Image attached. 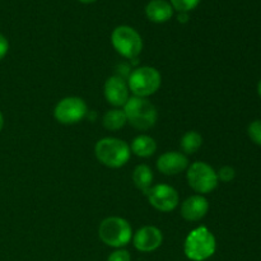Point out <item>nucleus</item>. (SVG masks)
<instances>
[{"instance_id":"obj_1","label":"nucleus","mask_w":261,"mask_h":261,"mask_svg":"<svg viewBox=\"0 0 261 261\" xmlns=\"http://www.w3.org/2000/svg\"><path fill=\"white\" fill-rule=\"evenodd\" d=\"M217 241L214 234L206 227L201 226L193 229L188 234L184 245V251L188 259L193 261H205L216 252Z\"/></svg>"},{"instance_id":"obj_17","label":"nucleus","mask_w":261,"mask_h":261,"mask_svg":"<svg viewBox=\"0 0 261 261\" xmlns=\"http://www.w3.org/2000/svg\"><path fill=\"white\" fill-rule=\"evenodd\" d=\"M126 115H125L124 110L120 109L110 110V111H107L103 115V119H102L103 126L107 130H111V132H116V130L122 129L126 125Z\"/></svg>"},{"instance_id":"obj_19","label":"nucleus","mask_w":261,"mask_h":261,"mask_svg":"<svg viewBox=\"0 0 261 261\" xmlns=\"http://www.w3.org/2000/svg\"><path fill=\"white\" fill-rule=\"evenodd\" d=\"M199 3H200V0H171L172 8H175L180 13H188L190 10L195 9L199 5Z\"/></svg>"},{"instance_id":"obj_12","label":"nucleus","mask_w":261,"mask_h":261,"mask_svg":"<svg viewBox=\"0 0 261 261\" xmlns=\"http://www.w3.org/2000/svg\"><path fill=\"white\" fill-rule=\"evenodd\" d=\"M189 167V160L180 152H166L158 158L157 168L163 175L173 176Z\"/></svg>"},{"instance_id":"obj_5","label":"nucleus","mask_w":261,"mask_h":261,"mask_svg":"<svg viewBox=\"0 0 261 261\" xmlns=\"http://www.w3.org/2000/svg\"><path fill=\"white\" fill-rule=\"evenodd\" d=\"M99 239L107 246L120 247L126 246L133 237L132 226L129 222L120 217H110L102 221L98 228Z\"/></svg>"},{"instance_id":"obj_10","label":"nucleus","mask_w":261,"mask_h":261,"mask_svg":"<svg viewBox=\"0 0 261 261\" xmlns=\"http://www.w3.org/2000/svg\"><path fill=\"white\" fill-rule=\"evenodd\" d=\"M129 86L124 78L119 75L110 76L105 83V97L107 102L115 107H124L129 97Z\"/></svg>"},{"instance_id":"obj_11","label":"nucleus","mask_w":261,"mask_h":261,"mask_svg":"<svg viewBox=\"0 0 261 261\" xmlns=\"http://www.w3.org/2000/svg\"><path fill=\"white\" fill-rule=\"evenodd\" d=\"M135 249L142 252H152L157 250L163 242V234L161 229L154 226H145L143 228L138 229L134 234Z\"/></svg>"},{"instance_id":"obj_15","label":"nucleus","mask_w":261,"mask_h":261,"mask_svg":"<svg viewBox=\"0 0 261 261\" xmlns=\"http://www.w3.org/2000/svg\"><path fill=\"white\" fill-rule=\"evenodd\" d=\"M130 150L134 153L135 155L142 158H148L153 155L157 150V143L153 138L148 137V135H139L135 138L130 145Z\"/></svg>"},{"instance_id":"obj_7","label":"nucleus","mask_w":261,"mask_h":261,"mask_svg":"<svg viewBox=\"0 0 261 261\" xmlns=\"http://www.w3.org/2000/svg\"><path fill=\"white\" fill-rule=\"evenodd\" d=\"M218 176L214 168L205 162H195L188 170V182L199 195L209 194L218 186Z\"/></svg>"},{"instance_id":"obj_9","label":"nucleus","mask_w":261,"mask_h":261,"mask_svg":"<svg viewBox=\"0 0 261 261\" xmlns=\"http://www.w3.org/2000/svg\"><path fill=\"white\" fill-rule=\"evenodd\" d=\"M150 205L160 212H172L178 205V193L170 185L158 184L152 186L147 193Z\"/></svg>"},{"instance_id":"obj_8","label":"nucleus","mask_w":261,"mask_h":261,"mask_svg":"<svg viewBox=\"0 0 261 261\" xmlns=\"http://www.w3.org/2000/svg\"><path fill=\"white\" fill-rule=\"evenodd\" d=\"M88 107L84 99L79 97H65L58 102L54 110L56 121L64 125H73L87 116Z\"/></svg>"},{"instance_id":"obj_23","label":"nucleus","mask_w":261,"mask_h":261,"mask_svg":"<svg viewBox=\"0 0 261 261\" xmlns=\"http://www.w3.org/2000/svg\"><path fill=\"white\" fill-rule=\"evenodd\" d=\"M8 51H9V42H8L7 37L0 33V60H3L7 56Z\"/></svg>"},{"instance_id":"obj_14","label":"nucleus","mask_w":261,"mask_h":261,"mask_svg":"<svg viewBox=\"0 0 261 261\" xmlns=\"http://www.w3.org/2000/svg\"><path fill=\"white\" fill-rule=\"evenodd\" d=\"M148 19L154 23H165L173 15V8L166 0H152L145 8Z\"/></svg>"},{"instance_id":"obj_26","label":"nucleus","mask_w":261,"mask_h":261,"mask_svg":"<svg viewBox=\"0 0 261 261\" xmlns=\"http://www.w3.org/2000/svg\"><path fill=\"white\" fill-rule=\"evenodd\" d=\"M257 93H259V96L261 98V81L259 82V84H257Z\"/></svg>"},{"instance_id":"obj_16","label":"nucleus","mask_w":261,"mask_h":261,"mask_svg":"<svg viewBox=\"0 0 261 261\" xmlns=\"http://www.w3.org/2000/svg\"><path fill=\"white\" fill-rule=\"evenodd\" d=\"M133 181H134L135 186L147 195L149 189L152 188V182H153V172L152 170H150L149 166L147 165L137 166L134 172H133Z\"/></svg>"},{"instance_id":"obj_18","label":"nucleus","mask_w":261,"mask_h":261,"mask_svg":"<svg viewBox=\"0 0 261 261\" xmlns=\"http://www.w3.org/2000/svg\"><path fill=\"white\" fill-rule=\"evenodd\" d=\"M203 144V137L198 132H188L181 138V149L186 154H194L199 150V148Z\"/></svg>"},{"instance_id":"obj_3","label":"nucleus","mask_w":261,"mask_h":261,"mask_svg":"<svg viewBox=\"0 0 261 261\" xmlns=\"http://www.w3.org/2000/svg\"><path fill=\"white\" fill-rule=\"evenodd\" d=\"M127 122L138 130H148L157 122L158 112L154 105L147 98L130 97L124 106Z\"/></svg>"},{"instance_id":"obj_25","label":"nucleus","mask_w":261,"mask_h":261,"mask_svg":"<svg viewBox=\"0 0 261 261\" xmlns=\"http://www.w3.org/2000/svg\"><path fill=\"white\" fill-rule=\"evenodd\" d=\"M3 127H4V116H3L2 111H0V132L3 130Z\"/></svg>"},{"instance_id":"obj_2","label":"nucleus","mask_w":261,"mask_h":261,"mask_svg":"<svg viewBox=\"0 0 261 261\" xmlns=\"http://www.w3.org/2000/svg\"><path fill=\"white\" fill-rule=\"evenodd\" d=\"M96 157L102 165L110 168H120L130 160L129 144L117 138H103L94 147Z\"/></svg>"},{"instance_id":"obj_21","label":"nucleus","mask_w":261,"mask_h":261,"mask_svg":"<svg viewBox=\"0 0 261 261\" xmlns=\"http://www.w3.org/2000/svg\"><path fill=\"white\" fill-rule=\"evenodd\" d=\"M217 176H218V180L223 181V182H231L234 178V176H236V171H234V168L231 167V166H223V167L217 172Z\"/></svg>"},{"instance_id":"obj_6","label":"nucleus","mask_w":261,"mask_h":261,"mask_svg":"<svg viewBox=\"0 0 261 261\" xmlns=\"http://www.w3.org/2000/svg\"><path fill=\"white\" fill-rule=\"evenodd\" d=\"M115 50L124 58L134 60L143 50V40L139 33L129 25L116 27L111 36Z\"/></svg>"},{"instance_id":"obj_20","label":"nucleus","mask_w":261,"mask_h":261,"mask_svg":"<svg viewBox=\"0 0 261 261\" xmlns=\"http://www.w3.org/2000/svg\"><path fill=\"white\" fill-rule=\"evenodd\" d=\"M247 134L255 144L261 145V120H255L249 125Z\"/></svg>"},{"instance_id":"obj_4","label":"nucleus","mask_w":261,"mask_h":261,"mask_svg":"<svg viewBox=\"0 0 261 261\" xmlns=\"http://www.w3.org/2000/svg\"><path fill=\"white\" fill-rule=\"evenodd\" d=\"M162 83L161 73L152 66H140L129 74L127 78V86L130 91L134 93L135 97H147L152 96L160 89Z\"/></svg>"},{"instance_id":"obj_22","label":"nucleus","mask_w":261,"mask_h":261,"mask_svg":"<svg viewBox=\"0 0 261 261\" xmlns=\"http://www.w3.org/2000/svg\"><path fill=\"white\" fill-rule=\"evenodd\" d=\"M107 261H132V257H130V254L126 250L119 249L110 255Z\"/></svg>"},{"instance_id":"obj_24","label":"nucleus","mask_w":261,"mask_h":261,"mask_svg":"<svg viewBox=\"0 0 261 261\" xmlns=\"http://www.w3.org/2000/svg\"><path fill=\"white\" fill-rule=\"evenodd\" d=\"M177 19H178V22H181V23H186V22H188V20H189V15H188V13L181 12L180 14H178Z\"/></svg>"},{"instance_id":"obj_13","label":"nucleus","mask_w":261,"mask_h":261,"mask_svg":"<svg viewBox=\"0 0 261 261\" xmlns=\"http://www.w3.org/2000/svg\"><path fill=\"white\" fill-rule=\"evenodd\" d=\"M209 211V203L203 195H193L181 205V216L189 222L201 221Z\"/></svg>"},{"instance_id":"obj_27","label":"nucleus","mask_w":261,"mask_h":261,"mask_svg":"<svg viewBox=\"0 0 261 261\" xmlns=\"http://www.w3.org/2000/svg\"><path fill=\"white\" fill-rule=\"evenodd\" d=\"M79 2H82V3H93V2H96V0H79Z\"/></svg>"}]
</instances>
